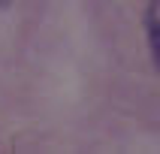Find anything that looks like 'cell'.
Masks as SVG:
<instances>
[{
	"label": "cell",
	"instance_id": "cell-1",
	"mask_svg": "<svg viewBox=\"0 0 160 154\" xmlns=\"http://www.w3.org/2000/svg\"><path fill=\"white\" fill-rule=\"evenodd\" d=\"M148 42H151V54H154V63L160 70V18H148Z\"/></svg>",
	"mask_w": 160,
	"mask_h": 154
}]
</instances>
